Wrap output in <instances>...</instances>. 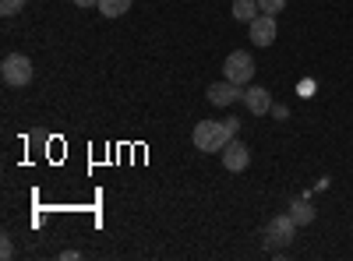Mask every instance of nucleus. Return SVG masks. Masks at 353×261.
<instances>
[{"label": "nucleus", "instance_id": "obj_1", "mask_svg": "<svg viewBox=\"0 0 353 261\" xmlns=\"http://www.w3.org/2000/svg\"><path fill=\"white\" fill-rule=\"evenodd\" d=\"M230 138H237V134L226 127V121H198L191 131V141L198 152H223Z\"/></svg>", "mask_w": 353, "mask_h": 261}, {"label": "nucleus", "instance_id": "obj_2", "mask_svg": "<svg viewBox=\"0 0 353 261\" xmlns=\"http://www.w3.org/2000/svg\"><path fill=\"white\" fill-rule=\"evenodd\" d=\"M223 78L226 81H233V85H251V78H254V56L248 53V50H233L226 61H223Z\"/></svg>", "mask_w": 353, "mask_h": 261}, {"label": "nucleus", "instance_id": "obj_3", "mask_svg": "<svg viewBox=\"0 0 353 261\" xmlns=\"http://www.w3.org/2000/svg\"><path fill=\"white\" fill-rule=\"evenodd\" d=\"M0 78H4L11 89H25L32 81V61L25 53H8L4 64H0Z\"/></svg>", "mask_w": 353, "mask_h": 261}, {"label": "nucleus", "instance_id": "obj_4", "mask_svg": "<svg viewBox=\"0 0 353 261\" xmlns=\"http://www.w3.org/2000/svg\"><path fill=\"white\" fill-rule=\"evenodd\" d=\"M297 219H293L290 212L286 216H276L272 222H269V247H290L293 244V237H297Z\"/></svg>", "mask_w": 353, "mask_h": 261}, {"label": "nucleus", "instance_id": "obj_5", "mask_svg": "<svg viewBox=\"0 0 353 261\" xmlns=\"http://www.w3.org/2000/svg\"><path fill=\"white\" fill-rule=\"evenodd\" d=\"M219 156H223V166H226L230 173H241V169H248V163H251V149H248L244 141H237V138H230L226 149H223Z\"/></svg>", "mask_w": 353, "mask_h": 261}, {"label": "nucleus", "instance_id": "obj_6", "mask_svg": "<svg viewBox=\"0 0 353 261\" xmlns=\"http://www.w3.org/2000/svg\"><path fill=\"white\" fill-rule=\"evenodd\" d=\"M279 36V25H276V14H258L251 21V43L254 46H272Z\"/></svg>", "mask_w": 353, "mask_h": 261}, {"label": "nucleus", "instance_id": "obj_7", "mask_svg": "<svg viewBox=\"0 0 353 261\" xmlns=\"http://www.w3.org/2000/svg\"><path fill=\"white\" fill-rule=\"evenodd\" d=\"M212 106H233L237 99H244V85H233V81H216L209 85V92H205Z\"/></svg>", "mask_w": 353, "mask_h": 261}, {"label": "nucleus", "instance_id": "obj_8", "mask_svg": "<svg viewBox=\"0 0 353 261\" xmlns=\"http://www.w3.org/2000/svg\"><path fill=\"white\" fill-rule=\"evenodd\" d=\"M244 106L254 113V117H265V113L272 109V96H269V89H261V85H248V89H244Z\"/></svg>", "mask_w": 353, "mask_h": 261}, {"label": "nucleus", "instance_id": "obj_9", "mask_svg": "<svg viewBox=\"0 0 353 261\" xmlns=\"http://www.w3.org/2000/svg\"><path fill=\"white\" fill-rule=\"evenodd\" d=\"M230 14L237 18V21H254L258 14H261V8H258V0H233V8H230Z\"/></svg>", "mask_w": 353, "mask_h": 261}, {"label": "nucleus", "instance_id": "obj_10", "mask_svg": "<svg viewBox=\"0 0 353 261\" xmlns=\"http://www.w3.org/2000/svg\"><path fill=\"white\" fill-rule=\"evenodd\" d=\"M290 216L297 219V226H311V222H314V205H311L307 198H297V201L290 205Z\"/></svg>", "mask_w": 353, "mask_h": 261}, {"label": "nucleus", "instance_id": "obj_11", "mask_svg": "<svg viewBox=\"0 0 353 261\" xmlns=\"http://www.w3.org/2000/svg\"><path fill=\"white\" fill-rule=\"evenodd\" d=\"M131 4H134V0H99V11L106 18H121L124 11H131Z\"/></svg>", "mask_w": 353, "mask_h": 261}, {"label": "nucleus", "instance_id": "obj_12", "mask_svg": "<svg viewBox=\"0 0 353 261\" xmlns=\"http://www.w3.org/2000/svg\"><path fill=\"white\" fill-rule=\"evenodd\" d=\"M258 8H261V14H279L286 8V0H258Z\"/></svg>", "mask_w": 353, "mask_h": 261}, {"label": "nucleus", "instance_id": "obj_13", "mask_svg": "<svg viewBox=\"0 0 353 261\" xmlns=\"http://www.w3.org/2000/svg\"><path fill=\"white\" fill-rule=\"evenodd\" d=\"M25 8V0H0V14H18Z\"/></svg>", "mask_w": 353, "mask_h": 261}, {"label": "nucleus", "instance_id": "obj_14", "mask_svg": "<svg viewBox=\"0 0 353 261\" xmlns=\"http://www.w3.org/2000/svg\"><path fill=\"white\" fill-rule=\"evenodd\" d=\"M269 113H272V117H276V121H286V117H290V109H286V106H272Z\"/></svg>", "mask_w": 353, "mask_h": 261}, {"label": "nucleus", "instance_id": "obj_15", "mask_svg": "<svg viewBox=\"0 0 353 261\" xmlns=\"http://www.w3.org/2000/svg\"><path fill=\"white\" fill-rule=\"evenodd\" d=\"M11 254H14V247H11V240L4 237V244H0V258H4V261H8Z\"/></svg>", "mask_w": 353, "mask_h": 261}, {"label": "nucleus", "instance_id": "obj_16", "mask_svg": "<svg viewBox=\"0 0 353 261\" xmlns=\"http://www.w3.org/2000/svg\"><path fill=\"white\" fill-rule=\"evenodd\" d=\"M314 92V81H301V96H311Z\"/></svg>", "mask_w": 353, "mask_h": 261}, {"label": "nucleus", "instance_id": "obj_17", "mask_svg": "<svg viewBox=\"0 0 353 261\" xmlns=\"http://www.w3.org/2000/svg\"><path fill=\"white\" fill-rule=\"evenodd\" d=\"M78 8H99V0H74Z\"/></svg>", "mask_w": 353, "mask_h": 261}]
</instances>
